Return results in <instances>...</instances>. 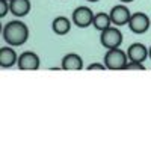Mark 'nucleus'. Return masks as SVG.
Segmentation results:
<instances>
[{"label":"nucleus","mask_w":151,"mask_h":151,"mask_svg":"<svg viewBox=\"0 0 151 151\" xmlns=\"http://www.w3.org/2000/svg\"><path fill=\"white\" fill-rule=\"evenodd\" d=\"M148 53H150V59H151V47L148 48Z\"/></svg>","instance_id":"6ab92c4d"},{"label":"nucleus","mask_w":151,"mask_h":151,"mask_svg":"<svg viewBox=\"0 0 151 151\" xmlns=\"http://www.w3.org/2000/svg\"><path fill=\"white\" fill-rule=\"evenodd\" d=\"M40 65H41L40 56L35 52H24L18 56L17 67L21 71H35V70L40 68Z\"/></svg>","instance_id":"423d86ee"},{"label":"nucleus","mask_w":151,"mask_h":151,"mask_svg":"<svg viewBox=\"0 0 151 151\" xmlns=\"http://www.w3.org/2000/svg\"><path fill=\"white\" fill-rule=\"evenodd\" d=\"M8 12H11V6H9V0H0V17H6Z\"/></svg>","instance_id":"2eb2a0df"},{"label":"nucleus","mask_w":151,"mask_h":151,"mask_svg":"<svg viewBox=\"0 0 151 151\" xmlns=\"http://www.w3.org/2000/svg\"><path fill=\"white\" fill-rule=\"evenodd\" d=\"M121 3H132V2H134V0H119Z\"/></svg>","instance_id":"f3484780"},{"label":"nucleus","mask_w":151,"mask_h":151,"mask_svg":"<svg viewBox=\"0 0 151 151\" xmlns=\"http://www.w3.org/2000/svg\"><path fill=\"white\" fill-rule=\"evenodd\" d=\"M94 17H95V14L92 12L91 8H88V6H79V8H76L73 11L71 20H73L74 26H77L80 29H85V27L92 26Z\"/></svg>","instance_id":"20e7f679"},{"label":"nucleus","mask_w":151,"mask_h":151,"mask_svg":"<svg viewBox=\"0 0 151 151\" xmlns=\"http://www.w3.org/2000/svg\"><path fill=\"white\" fill-rule=\"evenodd\" d=\"M18 62V55L12 45H5L0 48V65L2 68H11Z\"/></svg>","instance_id":"1a4fd4ad"},{"label":"nucleus","mask_w":151,"mask_h":151,"mask_svg":"<svg viewBox=\"0 0 151 151\" xmlns=\"http://www.w3.org/2000/svg\"><path fill=\"white\" fill-rule=\"evenodd\" d=\"M92 26L97 29V30H104L107 27L112 26V18H110V14H106V12H97L95 17H94V23Z\"/></svg>","instance_id":"ddd939ff"},{"label":"nucleus","mask_w":151,"mask_h":151,"mask_svg":"<svg viewBox=\"0 0 151 151\" xmlns=\"http://www.w3.org/2000/svg\"><path fill=\"white\" fill-rule=\"evenodd\" d=\"M124 70L125 71H145V67H144L142 62H132V60H129L127 65L124 67Z\"/></svg>","instance_id":"4468645a"},{"label":"nucleus","mask_w":151,"mask_h":151,"mask_svg":"<svg viewBox=\"0 0 151 151\" xmlns=\"http://www.w3.org/2000/svg\"><path fill=\"white\" fill-rule=\"evenodd\" d=\"M71 26H73V20L67 18V17H56L52 23V30L59 35V36H64L67 33H70L71 30Z\"/></svg>","instance_id":"f8f14e48"},{"label":"nucleus","mask_w":151,"mask_h":151,"mask_svg":"<svg viewBox=\"0 0 151 151\" xmlns=\"http://www.w3.org/2000/svg\"><path fill=\"white\" fill-rule=\"evenodd\" d=\"M127 58L132 62H144L147 60V58H150L148 48L142 44V42H133L129 48H127Z\"/></svg>","instance_id":"6e6552de"},{"label":"nucleus","mask_w":151,"mask_h":151,"mask_svg":"<svg viewBox=\"0 0 151 151\" xmlns=\"http://www.w3.org/2000/svg\"><path fill=\"white\" fill-rule=\"evenodd\" d=\"M86 70H88V71H94V70H97V71H104V70H107V68H106V65H104V64L92 62V64H89V65L86 67Z\"/></svg>","instance_id":"dca6fc26"},{"label":"nucleus","mask_w":151,"mask_h":151,"mask_svg":"<svg viewBox=\"0 0 151 151\" xmlns=\"http://www.w3.org/2000/svg\"><path fill=\"white\" fill-rule=\"evenodd\" d=\"M2 36L8 45L18 47L29 40V27L21 20H12L3 26Z\"/></svg>","instance_id":"f257e3e1"},{"label":"nucleus","mask_w":151,"mask_h":151,"mask_svg":"<svg viewBox=\"0 0 151 151\" xmlns=\"http://www.w3.org/2000/svg\"><path fill=\"white\" fill-rule=\"evenodd\" d=\"M60 68L65 71H79L83 68V59L77 53H68L62 59Z\"/></svg>","instance_id":"9b49d317"},{"label":"nucleus","mask_w":151,"mask_h":151,"mask_svg":"<svg viewBox=\"0 0 151 151\" xmlns=\"http://www.w3.org/2000/svg\"><path fill=\"white\" fill-rule=\"evenodd\" d=\"M127 62H129L127 52H122L118 47V48L107 50V53L104 55L103 64L106 65L107 70H124V67L127 65Z\"/></svg>","instance_id":"f03ea898"},{"label":"nucleus","mask_w":151,"mask_h":151,"mask_svg":"<svg viewBox=\"0 0 151 151\" xmlns=\"http://www.w3.org/2000/svg\"><path fill=\"white\" fill-rule=\"evenodd\" d=\"M86 2H91V3H95V2H100V0H86Z\"/></svg>","instance_id":"a211bd4d"},{"label":"nucleus","mask_w":151,"mask_h":151,"mask_svg":"<svg viewBox=\"0 0 151 151\" xmlns=\"http://www.w3.org/2000/svg\"><path fill=\"white\" fill-rule=\"evenodd\" d=\"M9 6H11V14L17 18L26 17L32 9L30 0H9Z\"/></svg>","instance_id":"9d476101"},{"label":"nucleus","mask_w":151,"mask_h":151,"mask_svg":"<svg viewBox=\"0 0 151 151\" xmlns=\"http://www.w3.org/2000/svg\"><path fill=\"white\" fill-rule=\"evenodd\" d=\"M122 40H124V36H122L121 30L118 29V26H115V27L110 26V27L101 30V33H100V42H101V45L106 50L118 48L122 44Z\"/></svg>","instance_id":"7ed1b4c3"},{"label":"nucleus","mask_w":151,"mask_h":151,"mask_svg":"<svg viewBox=\"0 0 151 151\" xmlns=\"http://www.w3.org/2000/svg\"><path fill=\"white\" fill-rule=\"evenodd\" d=\"M109 14H110V18H112V24H115V26H125V24H129L130 17H132L130 9L125 5L113 6Z\"/></svg>","instance_id":"0eeeda50"},{"label":"nucleus","mask_w":151,"mask_h":151,"mask_svg":"<svg viewBox=\"0 0 151 151\" xmlns=\"http://www.w3.org/2000/svg\"><path fill=\"white\" fill-rule=\"evenodd\" d=\"M150 24H151L150 17L145 14V12H134V14H132L127 26L130 27V30L133 33L141 35V33H145L150 29Z\"/></svg>","instance_id":"39448f33"}]
</instances>
